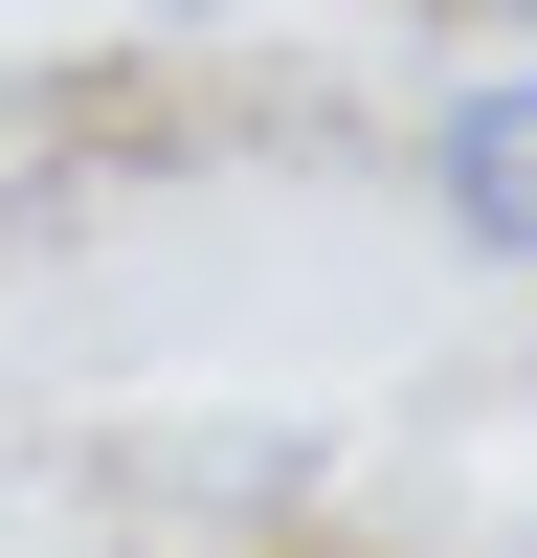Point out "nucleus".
Returning a JSON list of instances; mask_svg holds the SVG:
<instances>
[{
  "mask_svg": "<svg viewBox=\"0 0 537 558\" xmlns=\"http://www.w3.org/2000/svg\"><path fill=\"white\" fill-rule=\"evenodd\" d=\"M426 202H448L470 268H537V68H492V89L426 112Z\"/></svg>",
  "mask_w": 537,
  "mask_h": 558,
  "instance_id": "1",
  "label": "nucleus"
},
{
  "mask_svg": "<svg viewBox=\"0 0 537 558\" xmlns=\"http://www.w3.org/2000/svg\"><path fill=\"white\" fill-rule=\"evenodd\" d=\"M157 23H202V0H157Z\"/></svg>",
  "mask_w": 537,
  "mask_h": 558,
  "instance_id": "2",
  "label": "nucleus"
},
{
  "mask_svg": "<svg viewBox=\"0 0 537 558\" xmlns=\"http://www.w3.org/2000/svg\"><path fill=\"white\" fill-rule=\"evenodd\" d=\"M492 23H537V0H492Z\"/></svg>",
  "mask_w": 537,
  "mask_h": 558,
  "instance_id": "3",
  "label": "nucleus"
}]
</instances>
